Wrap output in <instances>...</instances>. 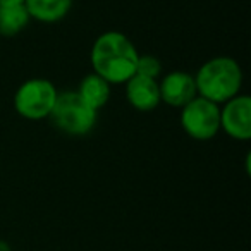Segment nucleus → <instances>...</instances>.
Instances as JSON below:
<instances>
[{
	"label": "nucleus",
	"mask_w": 251,
	"mask_h": 251,
	"mask_svg": "<svg viewBox=\"0 0 251 251\" xmlns=\"http://www.w3.org/2000/svg\"><path fill=\"white\" fill-rule=\"evenodd\" d=\"M220 129L232 140L248 141L251 138V98L236 95L220 108Z\"/></svg>",
	"instance_id": "obj_6"
},
{
	"label": "nucleus",
	"mask_w": 251,
	"mask_h": 251,
	"mask_svg": "<svg viewBox=\"0 0 251 251\" xmlns=\"http://www.w3.org/2000/svg\"><path fill=\"white\" fill-rule=\"evenodd\" d=\"M126 98L140 112H151L160 105V88L153 77L134 74L126 81Z\"/></svg>",
	"instance_id": "obj_8"
},
{
	"label": "nucleus",
	"mask_w": 251,
	"mask_h": 251,
	"mask_svg": "<svg viewBox=\"0 0 251 251\" xmlns=\"http://www.w3.org/2000/svg\"><path fill=\"white\" fill-rule=\"evenodd\" d=\"M162 73V62L153 55H140L136 64V74L157 79Z\"/></svg>",
	"instance_id": "obj_12"
},
{
	"label": "nucleus",
	"mask_w": 251,
	"mask_h": 251,
	"mask_svg": "<svg viewBox=\"0 0 251 251\" xmlns=\"http://www.w3.org/2000/svg\"><path fill=\"white\" fill-rule=\"evenodd\" d=\"M29 14L25 4L19 5H0V35L14 36L28 26Z\"/></svg>",
	"instance_id": "obj_11"
},
{
	"label": "nucleus",
	"mask_w": 251,
	"mask_h": 251,
	"mask_svg": "<svg viewBox=\"0 0 251 251\" xmlns=\"http://www.w3.org/2000/svg\"><path fill=\"white\" fill-rule=\"evenodd\" d=\"M110 83L100 77L98 74H88L86 77H83L79 83L76 93L83 98V101H86L93 110H100L101 107H105L110 98Z\"/></svg>",
	"instance_id": "obj_10"
},
{
	"label": "nucleus",
	"mask_w": 251,
	"mask_h": 251,
	"mask_svg": "<svg viewBox=\"0 0 251 251\" xmlns=\"http://www.w3.org/2000/svg\"><path fill=\"white\" fill-rule=\"evenodd\" d=\"M160 88V101L171 107L182 108L186 103L198 97L196 93L195 76L184 71H172L158 83Z\"/></svg>",
	"instance_id": "obj_7"
},
{
	"label": "nucleus",
	"mask_w": 251,
	"mask_h": 251,
	"mask_svg": "<svg viewBox=\"0 0 251 251\" xmlns=\"http://www.w3.org/2000/svg\"><path fill=\"white\" fill-rule=\"evenodd\" d=\"M98 112L93 110L76 91H64L57 95L55 105L49 119L57 129L69 136H84L97 124Z\"/></svg>",
	"instance_id": "obj_3"
},
{
	"label": "nucleus",
	"mask_w": 251,
	"mask_h": 251,
	"mask_svg": "<svg viewBox=\"0 0 251 251\" xmlns=\"http://www.w3.org/2000/svg\"><path fill=\"white\" fill-rule=\"evenodd\" d=\"M57 88L43 77L28 79L18 88L14 95V107L21 117L28 121H42L52 112L57 100Z\"/></svg>",
	"instance_id": "obj_4"
},
{
	"label": "nucleus",
	"mask_w": 251,
	"mask_h": 251,
	"mask_svg": "<svg viewBox=\"0 0 251 251\" xmlns=\"http://www.w3.org/2000/svg\"><path fill=\"white\" fill-rule=\"evenodd\" d=\"M0 251H12L11 250V244H9L7 241L0 239Z\"/></svg>",
	"instance_id": "obj_14"
},
{
	"label": "nucleus",
	"mask_w": 251,
	"mask_h": 251,
	"mask_svg": "<svg viewBox=\"0 0 251 251\" xmlns=\"http://www.w3.org/2000/svg\"><path fill=\"white\" fill-rule=\"evenodd\" d=\"M29 18L40 23H57L67 16L73 0H25Z\"/></svg>",
	"instance_id": "obj_9"
},
{
	"label": "nucleus",
	"mask_w": 251,
	"mask_h": 251,
	"mask_svg": "<svg viewBox=\"0 0 251 251\" xmlns=\"http://www.w3.org/2000/svg\"><path fill=\"white\" fill-rule=\"evenodd\" d=\"M25 4V0H0V5H19Z\"/></svg>",
	"instance_id": "obj_13"
},
{
	"label": "nucleus",
	"mask_w": 251,
	"mask_h": 251,
	"mask_svg": "<svg viewBox=\"0 0 251 251\" xmlns=\"http://www.w3.org/2000/svg\"><path fill=\"white\" fill-rule=\"evenodd\" d=\"M181 124L193 140H212L220 131V107L203 97H195L182 107Z\"/></svg>",
	"instance_id": "obj_5"
},
{
	"label": "nucleus",
	"mask_w": 251,
	"mask_h": 251,
	"mask_svg": "<svg viewBox=\"0 0 251 251\" xmlns=\"http://www.w3.org/2000/svg\"><path fill=\"white\" fill-rule=\"evenodd\" d=\"M195 83L198 97L220 105L239 95L243 71L232 57H213L198 69Z\"/></svg>",
	"instance_id": "obj_2"
},
{
	"label": "nucleus",
	"mask_w": 251,
	"mask_h": 251,
	"mask_svg": "<svg viewBox=\"0 0 251 251\" xmlns=\"http://www.w3.org/2000/svg\"><path fill=\"white\" fill-rule=\"evenodd\" d=\"M90 57L95 74L110 84H124L136 74L140 53L124 33L107 31L95 40Z\"/></svg>",
	"instance_id": "obj_1"
}]
</instances>
